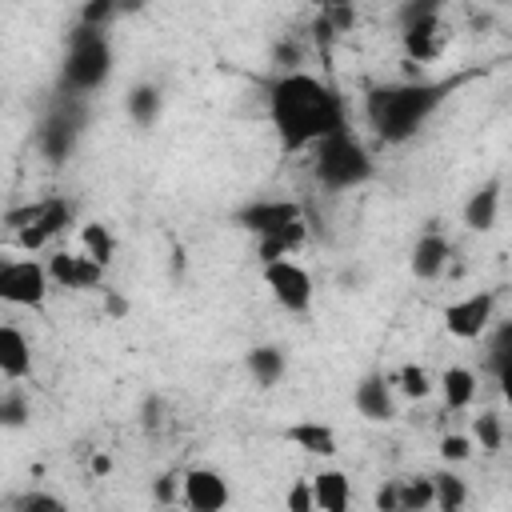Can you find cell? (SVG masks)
<instances>
[{"label": "cell", "mask_w": 512, "mask_h": 512, "mask_svg": "<svg viewBox=\"0 0 512 512\" xmlns=\"http://www.w3.org/2000/svg\"><path fill=\"white\" fill-rule=\"evenodd\" d=\"M244 372L252 376L256 388H276L288 372V352L280 344H252L244 352Z\"/></svg>", "instance_id": "44dd1931"}, {"label": "cell", "mask_w": 512, "mask_h": 512, "mask_svg": "<svg viewBox=\"0 0 512 512\" xmlns=\"http://www.w3.org/2000/svg\"><path fill=\"white\" fill-rule=\"evenodd\" d=\"M124 116L136 124V128H152L160 116H164V88L156 80H136L128 92H124Z\"/></svg>", "instance_id": "603a6c76"}, {"label": "cell", "mask_w": 512, "mask_h": 512, "mask_svg": "<svg viewBox=\"0 0 512 512\" xmlns=\"http://www.w3.org/2000/svg\"><path fill=\"white\" fill-rule=\"evenodd\" d=\"M232 500V488H228V476L212 464H192L180 472V504L192 508V512H220L228 508Z\"/></svg>", "instance_id": "4fadbf2b"}, {"label": "cell", "mask_w": 512, "mask_h": 512, "mask_svg": "<svg viewBox=\"0 0 512 512\" xmlns=\"http://www.w3.org/2000/svg\"><path fill=\"white\" fill-rule=\"evenodd\" d=\"M300 220H304V208L296 200H288V196H256V200H248V204H240L232 212V224L244 228L252 240L272 236L280 228H292Z\"/></svg>", "instance_id": "8fae6325"}, {"label": "cell", "mask_w": 512, "mask_h": 512, "mask_svg": "<svg viewBox=\"0 0 512 512\" xmlns=\"http://www.w3.org/2000/svg\"><path fill=\"white\" fill-rule=\"evenodd\" d=\"M448 44H452V24L444 20V8L412 16V20H400V48H404L408 60L436 64L448 52Z\"/></svg>", "instance_id": "30bf717a"}, {"label": "cell", "mask_w": 512, "mask_h": 512, "mask_svg": "<svg viewBox=\"0 0 512 512\" xmlns=\"http://www.w3.org/2000/svg\"><path fill=\"white\" fill-rule=\"evenodd\" d=\"M436 388H440L444 412H468V408L476 404V392H480V376H476L472 368H464V364H452V368H444V372H440Z\"/></svg>", "instance_id": "7402d4cb"}, {"label": "cell", "mask_w": 512, "mask_h": 512, "mask_svg": "<svg viewBox=\"0 0 512 512\" xmlns=\"http://www.w3.org/2000/svg\"><path fill=\"white\" fill-rule=\"evenodd\" d=\"M32 416V404L24 396L20 384H4V396H0V424L4 428H24Z\"/></svg>", "instance_id": "4dcf8cb0"}, {"label": "cell", "mask_w": 512, "mask_h": 512, "mask_svg": "<svg viewBox=\"0 0 512 512\" xmlns=\"http://www.w3.org/2000/svg\"><path fill=\"white\" fill-rule=\"evenodd\" d=\"M472 440H476V448L480 452H500V444H504V416L500 412H480V416H472Z\"/></svg>", "instance_id": "f546056e"}, {"label": "cell", "mask_w": 512, "mask_h": 512, "mask_svg": "<svg viewBox=\"0 0 512 512\" xmlns=\"http://www.w3.org/2000/svg\"><path fill=\"white\" fill-rule=\"evenodd\" d=\"M76 248L80 252H88L96 264H104V268H112V260H116V232L104 224V220H88V224H80V232H76Z\"/></svg>", "instance_id": "484cf974"}, {"label": "cell", "mask_w": 512, "mask_h": 512, "mask_svg": "<svg viewBox=\"0 0 512 512\" xmlns=\"http://www.w3.org/2000/svg\"><path fill=\"white\" fill-rule=\"evenodd\" d=\"M52 272H48V260H36L32 252L24 256H8L0 260V300L8 308H28V312H40L52 296Z\"/></svg>", "instance_id": "52a82bcc"}, {"label": "cell", "mask_w": 512, "mask_h": 512, "mask_svg": "<svg viewBox=\"0 0 512 512\" xmlns=\"http://www.w3.org/2000/svg\"><path fill=\"white\" fill-rule=\"evenodd\" d=\"M8 504H12L16 512H40V508H44V512H60V508H64V504H60L56 496H48V492H20V496H12Z\"/></svg>", "instance_id": "836d02e7"}, {"label": "cell", "mask_w": 512, "mask_h": 512, "mask_svg": "<svg viewBox=\"0 0 512 512\" xmlns=\"http://www.w3.org/2000/svg\"><path fill=\"white\" fill-rule=\"evenodd\" d=\"M464 80L468 76H436V80L416 76V80L372 84L364 92V124L384 148H400L436 120V112L452 100V92Z\"/></svg>", "instance_id": "7a4b0ae2"}, {"label": "cell", "mask_w": 512, "mask_h": 512, "mask_svg": "<svg viewBox=\"0 0 512 512\" xmlns=\"http://www.w3.org/2000/svg\"><path fill=\"white\" fill-rule=\"evenodd\" d=\"M268 124L280 152H312L332 132L352 128L340 88L308 68H288L268 84Z\"/></svg>", "instance_id": "6da1fadb"}, {"label": "cell", "mask_w": 512, "mask_h": 512, "mask_svg": "<svg viewBox=\"0 0 512 512\" xmlns=\"http://www.w3.org/2000/svg\"><path fill=\"white\" fill-rule=\"evenodd\" d=\"M356 16H360V0H316V20H312L316 44H332L344 32H352Z\"/></svg>", "instance_id": "ffe728a7"}, {"label": "cell", "mask_w": 512, "mask_h": 512, "mask_svg": "<svg viewBox=\"0 0 512 512\" xmlns=\"http://www.w3.org/2000/svg\"><path fill=\"white\" fill-rule=\"evenodd\" d=\"M500 204H504V184L500 180H484L468 192L464 208H460V224L468 232H492L500 220Z\"/></svg>", "instance_id": "e0dca14e"}, {"label": "cell", "mask_w": 512, "mask_h": 512, "mask_svg": "<svg viewBox=\"0 0 512 512\" xmlns=\"http://www.w3.org/2000/svg\"><path fill=\"white\" fill-rule=\"evenodd\" d=\"M284 440L292 448H300L304 456H316V460H332L340 452V436L324 420H296V424L284 428Z\"/></svg>", "instance_id": "d6986e66"}, {"label": "cell", "mask_w": 512, "mask_h": 512, "mask_svg": "<svg viewBox=\"0 0 512 512\" xmlns=\"http://www.w3.org/2000/svg\"><path fill=\"white\" fill-rule=\"evenodd\" d=\"M432 480H436V508L456 512V508H464V504H468V484H464V476H456V472H452V464H448L444 472H436Z\"/></svg>", "instance_id": "f1b7e54d"}, {"label": "cell", "mask_w": 512, "mask_h": 512, "mask_svg": "<svg viewBox=\"0 0 512 512\" xmlns=\"http://www.w3.org/2000/svg\"><path fill=\"white\" fill-rule=\"evenodd\" d=\"M312 480V496H316V508L320 512H344V508H352V480H348V472L344 468H320V472H312L308 476Z\"/></svg>", "instance_id": "cb8c5ba5"}, {"label": "cell", "mask_w": 512, "mask_h": 512, "mask_svg": "<svg viewBox=\"0 0 512 512\" xmlns=\"http://www.w3.org/2000/svg\"><path fill=\"white\" fill-rule=\"evenodd\" d=\"M512 364V316H496V324L484 332V368L496 376L500 368Z\"/></svg>", "instance_id": "4316f807"}, {"label": "cell", "mask_w": 512, "mask_h": 512, "mask_svg": "<svg viewBox=\"0 0 512 512\" xmlns=\"http://www.w3.org/2000/svg\"><path fill=\"white\" fill-rule=\"evenodd\" d=\"M0 376L4 384H20L32 376V340L12 320L0 324Z\"/></svg>", "instance_id": "ac0fdd59"}, {"label": "cell", "mask_w": 512, "mask_h": 512, "mask_svg": "<svg viewBox=\"0 0 512 512\" xmlns=\"http://www.w3.org/2000/svg\"><path fill=\"white\" fill-rule=\"evenodd\" d=\"M472 452H476L472 432H448V436H440V460L444 464H464V460H472Z\"/></svg>", "instance_id": "d6a6232c"}, {"label": "cell", "mask_w": 512, "mask_h": 512, "mask_svg": "<svg viewBox=\"0 0 512 512\" xmlns=\"http://www.w3.org/2000/svg\"><path fill=\"white\" fill-rule=\"evenodd\" d=\"M116 72V48H112V36L108 28H88V24H76L64 40V56H60V92H72V96H96L108 88Z\"/></svg>", "instance_id": "3957f363"}, {"label": "cell", "mask_w": 512, "mask_h": 512, "mask_svg": "<svg viewBox=\"0 0 512 512\" xmlns=\"http://www.w3.org/2000/svg\"><path fill=\"white\" fill-rule=\"evenodd\" d=\"M308 168H312V180L324 192H352V188H364L376 176V156L364 144V136L344 128V132H332L328 140H320L308 152Z\"/></svg>", "instance_id": "277c9868"}, {"label": "cell", "mask_w": 512, "mask_h": 512, "mask_svg": "<svg viewBox=\"0 0 512 512\" xmlns=\"http://www.w3.org/2000/svg\"><path fill=\"white\" fill-rule=\"evenodd\" d=\"M48 272H52V284L64 288V292H96L104 288V264H96L88 252L80 248H56L48 256Z\"/></svg>", "instance_id": "5bb4252c"}, {"label": "cell", "mask_w": 512, "mask_h": 512, "mask_svg": "<svg viewBox=\"0 0 512 512\" xmlns=\"http://www.w3.org/2000/svg\"><path fill=\"white\" fill-rule=\"evenodd\" d=\"M88 124V96H72V92H56V100L48 104V112L36 120L32 144L48 164H64Z\"/></svg>", "instance_id": "8992f818"}, {"label": "cell", "mask_w": 512, "mask_h": 512, "mask_svg": "<svg viewBox=\"0 0 512 512\" xmlns=\"http://www.w3.org/2000/svg\"><path fill=\"white\" fill-rule=\"evenodd\" d=\"M496 384H500V396H504V404H508V412H512V364L496 372Z\"/></svg>", "instance_id": "8d00e7d4"}, {"label": "cell", "mask_w": 512, "mask_h": 512, "mask_svg": "<svg viewBox=\"0 0 512 512\" xmlns=\"http://www.w3.org/2000/svg\"><path fill=\"white\" fill-rule=\"evenodd\" d=\"M124 8H120V0H84V8H80V16H76V24H88V28H108L116 16H120Z\"/></svg>", "instance_id": "1f68e13d"}, {"label": "cell", "mask_w": 512, "mask_h": 512, "mask_svg": "<svg viewBox=\"0 0 512 512\" xmlns=\"http://www.w3.org/2000/svg\"><path fill=\"white\" fill-rule=\"evenodd\" d=\"M304 244H308V220H300L292 228H280L272 236H260L256 240V260L268 264V260H280V256H296Z\"/></svg>", "instance_id": "d4e9b609"}, {"label": "cell", "mask_w": 512, "mask_h": 512, "mask_svg": "<svg viewBox=\"0 0 512 512\" xmlns=\"http://www.w3.org/2000/svg\"><path fill=\"white\" fill-rule=\"evenodd\" d=\"M284 504H288L292 512H312V508H316V496H312V480H308V476H304V480H296V484L288 488Z\"/></svg>", "instance_id": "e575fe53"}, {"label": "cell", "mask_w": 512, "mask_h": 512, "mask_svg": "<svg viewBox=\"0 0 512 512\" xmlns=\"http://www.w3.org/2000/svg\"><path fill=\"white\" fill-rule=\"evenodd\" d=\"M352 408L368 420V424H392L400 416V392L392 384V372H364L356 384H352Z\"/></svg>", "instance_id": "7c38bea8"}, {"label": "cell", "mask_w": 512, "mask_h": 512, "mask_svg": "<svg viewBox=\"0 0 512 512\" xmlns=\"http://www.w3.org/2000/svg\"><path fill=\"white\" fill-rule=\"evenodd\" d=\"M72 220H76V204L68 196H44V200H32V204L4 212V228L12 232V244L20 252H32V256L52 248L68 232Z\"/></svg>", "instance_id": "5b68a950"}, {"label": "cell", "mask_w": 512, "mask_h": 512, "mask_svg": "<svg viewBox=\"0 0 512 512\" xmlns=\"http://www.w3.org/2000/svg\"><path fill=\"white\" fill-rule=\"evenodd\" d=\"M260 280H264L268 296L276 300V308H284L288 316H304V312H312L316 280H312V272H308L296 256H280V260L260 264Z\"/></svg>", "instance_id": "ba28073f"}, {"label": "cell", "mask_w": 512, "mask_h": 512, "mask_svg": "<svg viewBox=\"0 0 512 512\" xmlns=\"http://www.w3.org/2000/svg\"><path fill=\"white\" fill-rule=\"evenodd\" d=\"M376 508H384V512H424V508H436V480L432 476L384 480L376 488Z\"/></svg>", "instance_id": "9a60e30c"}, {"label": "cell", "mask_w": 512, "mask_h": 512, "mask_svg": "<svg viewBox=\"0 0 512 512\" xmlns=\"http://www.w3.org/2000/svg\"><path fill=\"white\" fill-rule=\"evenodd\" d=\"M152 500H160V504H180V476H156L152 480Z\"/></svg>", "instance_id": "d590c367"}, {"label": "cell", "mask_w": 512, "mask_h": 512, "mask_svg": "<svg viewBox=\"0 0 512 512\" xmlns=\"http://www.w3.org/2000/svg\"><path fill=\"white\" fill-rule=\"evenodd\" d=\"M392 384H396V392H400V400H428L432 392H436V380H432V372L424 368V364H400L396 372H392Z\"/></svg>", "instance_id": "83f0119b"}, {"label": "cell", "mask_w": 512, "mask_h": 512, "mask_svg": "<svg viewBox=\"0 0 512 512\" xmlns=\"http://www.w3.org/2000/svg\"><path fill=\"white\" fill-rule=\"evenodd\" d=\"M448 264H452V240H448L440 228L428 224V228L416 236L412 252H408V268H412L416 280H440V276L448 272Z\"/></svg>", "instance_id": "2e32d148"}, {"label": "cell", "mask_w": 512, "mask_h": 512, "mask_svg": "<svg viewBox=\"0 0 512 512\" xmlns=\"http://www.w3.org/2000/svg\"><path fill=\"white\" fill-rule=\"evenodd\" d=\"M440 320H444L452 340H464V344L484 340V332L496 324V292L492 288H472V292L448 300Z\"/></svg>", "instance_id": "9c48e42d"}]
</instances>
